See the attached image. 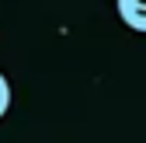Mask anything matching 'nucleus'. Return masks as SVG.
<instances>
[{"label":"nucleus","instance_id":"f257e3e1","mask_svg":"<svg viewBox=\"0 0 146 143\" xmlns=\"http://www.w3.org/2000/svg\"><path fill=\"white\" fill-rule=\"evenodd\" d=\"M115 7H118V17L125 28L146 35V0H115Z\"/></svg>","mask_w":146,"mask_h":143},{"label":"nucleus","instance_id":"f03ea898","mask_svg":"<svg viewBox=\"0 0 146 143\" xmlns=\"http://www.w3.org/2000/svg\"><path fill=\"white\" fill-rule=\"evenodd\" d=\"M7 108H11V84H7L4 74H0V119L7 115Z\"/></svg>","mask_w":146,"mask_h":143}]
</instances>
